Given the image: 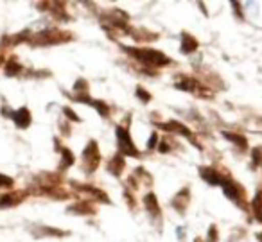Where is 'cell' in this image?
Wrapping results in <instances>:
<instances>
[{
  "mask_svg": "<svg viewBox=\"0 0 262 242\" xmlns=\"http://www.w3.org/2000/svg\"><path fill=\"white\" fill-rule=\"evenodd\" d=\"M0 185H4V187H8V185H11V180H9V178L0 176Z\"/></svg>",
  "mask_w": 262,
  "mask_h": 242,
  "instance_id": "1",
  "label": "cell"
}]
</instances>
